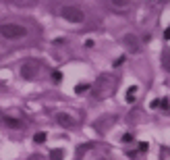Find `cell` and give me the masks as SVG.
Listing matches in <instances>:
<instances>
[{
	"instance_id": "1",
	"label": "cell",
	"mask_w": 170,
	"mask_h": 160,
	"mask_svg": "<svg viewBox=\"0 0 170 160\" xmlns=\"http://www.w3.org/2000/svg\"><path fill=\"white\" fill-rule=\"evenodd\" d=\"M0 35L6 40H21L27 35V27L19 25V23H4V25H0Z\"/></svg>"
},
{
	"instance_id": "2",
	"label": "cell",
	"mask_w": 170,
	"mask_h": 160,
	"mask_svg": "<svg viewBox=\"0 0 170 160\" xmlns=\"http://www.w3.org/2000/svg\"><path fill=\"white\" fill-rule=\"evenodd\" d=\"M114 85H116V79H114V77L102 75V77L98 79V83H95V87H93V96H95V98H106L108 94H112Z\"/></svg>"
},
{
	"instance_id": "3",
	"label": "cell",
	"mask_w": 170,
	"mask_h": 160,
	"mask_svg": "<svg viewBox=\"0 0 170 160\" xmlns=\"http://www.w3.org/2000/svg\"><path fill=\"white\" fill-rule=\"evenodd\" d=\"M60 17L64 21H68V23H83V19H85L83 11L77 8V6H62L60 8Z\"/></svg>"
},
{
	"instance_id": "4",
	"label": "cell",
	"mask_w": 170,
	"mask_h": 160,
	"mask_svg": "<svg viewBox=\"0 0 170 160\" xmlns=\"http://www.w3.org/2000/svg\"><path fill=\"white\" fill-rule=\"evenodd\" d=\"M125 46L129 48V52H133V54H137L141 50V44H139L137 35H133V33H127L125 35Z\"/></svg>"
},
{
	"instance_id": "5",
	"label": "cell",
	"mask_w": 170,
	"mask_h": 160,
	"mask_svg": "<svg viewBox=\"0 0 170 160\" xmlns=\"http://www.w3.org/2000/svg\"><path fill=\"white\" fill-rule=\"evenodd\" d=\"M56 121L62 125V127H66V129H75L77 127V121L71 117V114H66V112H60L58 117H56Z\"/></svg>"
},
{
	"instance_id": "6",
	"label": "cell",
	"mask_w": 170,
	"mask_h": 160,
	"mask_svg": "<svg viewBox=\"0 0 170 160\" xmlns=\"http://www.w3.org/2000/svg\"><path fill=\"white\" fill-rule=\"evenodd\" d=\"M21 75H23V79H33L35 77V64L33 62H25L21 67Z\"/></svg>"
},
{
	"instance_id": "7",
	"label": "cell",
	"mask_w": 170,
	"mask_h": 160,
	"mask_svg": "<svg viewBox=\"0 0 170 160\" xmlns=\"http://www.w3.org/2000/svg\"><path fill=\"white\" fill-rule=\"evenodd\" d=\"M4 123H6V127H11V129H23V121H19V119L4 117Z\"/></svg>"
},
{
	"instance_id": "8",
	"label": "cell",
	"mask_w": 170,
	"mask_h": 160,
	"mask_svg": "<svg viewBox=\"0 0 170 160\" xmlns=\"http://www.w3.org/2000/svg\"><path fill=\"white\" fill-rule=\"evenodd\" d=\"M160 60H162V67L166 69V71L170 73V50L166 48V50H162V56H160Z\"/></svg>"
},
{
	"instance_id": "9",
	"label": "cell",
	"mask_w": 170,
	"mask_h": 160,
	"mask_svg": "<svg viewBox=\"0 0 170 160\" xmlns=\"http://www.w3.org/2000/svg\"><path fill=\"white\" fill-rule=\"evenodd\" d=\"M62 158H64V150H62V148L50 150V160H62Z\"/></svg>"
},
{
	"instance_id": "10",
	"label": "cell",
	"mask_w": 170,
	"mask_h": 160,
	"mask_svg": "<svg viewBox=\"0 0 170 160\" xmlns=\"http://www.w3.org/2000/svg\"><path fill=\"white\" fill-rule=\"evenodd\" d=\"M46 139H48V135H46L44 131H37V133L33 135V142H35V144H44Z\"/></svg>"
},
{
	"instance_id": "11",
	"label": "cell",
	"mask_w": 170,
	"mask_h": 160,
	"mask_svg": "<svg viewBox=\"0 0 170 160\" xmlns=\"http://www.w3.org/2000/svg\"><path fill=\"white\" fill-rule=\"evenodd\" d=\"M87 89H91L89 83H79V85L75 87V94H83V91H87Z\"/></svg>"
},
{
	"instance_id": "12",
	"label": "cell",
	"mask_w": 170,
	"mask_h": 160,
	"mask_svg": "<svg viewBox=\"0 0 170 160\" xmlns=\"http://www.w3.org/2000/svg\"><path fill=\"white\" fill-rule=\"evenodd\" d=\"M52 81H54V83H60V81H62V73H60V71H54V73H52Z\"/></svg>"
},
{
	"instance_id": "13",
	"label": "cell",
	"mask_w": 170,
	"mask_h": 160,
	"mask_svg": "<svg viewBox=\"0 0 170 160\" xmlns=\"http://www.w3.org/2000/svg\"><path fill=\"white\" fill-rule=\"evenodd\" d=\"M129 2H131V0H112V4H114V6H127Z\"/></svg>"
},
{
	"instance_id": "14",
	"label": "cell",
	"mask_w": 170,
	"mask_h": 160,
	"mask_svg": "<svg viewBox=\"0 0 170 160\" xmlns=\"http://www.w3.org/2000/svg\"><path fill=\"white\" fill-rule=\"evenodd\" d=\"M125 60H127V56H125V54H123V56H118V58L114 60V64H112V67H120V64H123Z\"/></svg>"
},
{
	"instance_id": "15",
	"label": "cell",
	"mask_w": 170,
	"mask_h": 160,
	"mask_svg": "<svg viewBox=\"0 0 170 160\" xmlns=\"http://www.w3.org/2000/svg\"><path fill=\"white\" fill-rule=\"evenodd\" d=\"M123 142H125V144H131V142H133V135H131V133H125V135H123Z\"/></svg>"
},
{
	"instance_id": "16",
	"label": "cell",
	"mask_w": 170,
	"mask_h": 160,
	"mask_svg": "<svg viewBox=\"0 0 170 160\" xmlns=\"http://www.w3.org/2000/svg\"><path fill=\"white\" fill-rule=\"evenodd\" d=\"M147 150H150V146L145 144V142H143V144H139V152H147Z\"/></svg>"
},
{
	"instance_id": "17",
	"label": "cell",
	"mask_w": 170,
	"mask_h": 160,
	"mask_svg": "<svg viewBox=\"0 0 170 160\" xmlns=\"http://www.w3.org/2000/svg\"><path fill=\"white\" fill-rule=\"evenodd\" d=\"M93 44H95V42H93L91 38H89V40H85V48H93Z\"/></svg>"
},
{
	"instance_id": "18",
	"label": "cell",
	"mask_w": 170,
	"mask_h": 160,
	"mask_svg": "<svg viewBox=\"0 0 170 160\" xmlns=\"http://www.w3.org/2000/svg\"><path fill=\"white\" fill-rule=\"evenodd\" d=\"M127 102L133 104V102H135V94H127Z\"/></svg>"
},
{
	"instance_id": "19",
	"label": "cell",
	"mask_w": 170,
	"mask_h": 160,
	"mask_svg": "<svg viewBox=\"0 0 170 160\" xmlns=\"http://www.w3.org/2000/svg\"><path fill=\"white\" fill-rule=\"evenodd\" d=\"M150 106H152V108H158V106H160V100H152V104H150Z\"/></svg>"
},
{
	"instance_id": "20",
	"label": "cell",
	"mask_w": 170,
	"mask_h": 160,
	"mask_svg": "<svg viewBox=\"0 0 170 160\" xmlns=\"http://www.w3.org/2000/svg\"><path fill=\"white\" fill-rule=\"evenodd\" d=\"M164 38H166V40H170V25L166 27V31H164Z\"/></svg>"
},
{
	"instance_id": "21",
	"label": "cell",
	"mask_w": 170,
	"mask_h": 160,
	"mask_svg": "<svg viewBox=\"0 0 170 160\" xmlns=\"http://www.w3.org/2000/svg\"><path fill=\"white\" fill-rule=\"evenodd\" d=\"M135 91H137V85H131V87H129V91H127V94H135Z\"/></svg>"
},
{
	"instance_id": "22",
	"label": "cell",
	"mask_w": 170,
	"mask_h": 160,
	"mask_svg": "<svg viewBox=\"0 0 170 160\" xmlns=\"http://www.w3.org/2000/svg\"><path fill=\"white\" fill-rule=\"evenodd\" d=\"M162 2H168V0H162Z\"/></svg>"
}]
</instances>
